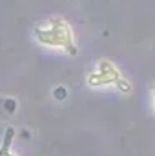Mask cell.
Returning a JSON list of instances; mask_svg holds the SVG:
<instances>
[{
  "label": "cell",
  "mask_w": 155,
  "mask_h": 156,
  "mask_svg": "<svg viewBox=\"0 0 155 156\" xmlns=\"http://www.w3.org/2000/svg\"><path fill=\"white\" fill-rule=\"evenodd\" d=\"M35 37L40 44L44 45H51V47H62L66 49L70 55H77V47L73 44V35L70 26L60 20V18H53L49 22L47 27H37L35 29Z\"/></svg>",
  "instance_id": "obj_1"
},
{
  "label": "cell",
  "mask_w": 155,
  "mask_h": 156,
  "mask_svg": "<svg viewBox=\"0 0 155 156\" xmlns=\"http://www.w3.org/2000/svg\"><path fill=\"white\" fill-rule=\"evenodd\" d=\"M13 138H15V129H13V127H7V129H6V134H4V140H2V147H0V149H4V151H11Z\"/></svg>",
  "instance_id": "obj_2"
},
{
  "label": "cell",
  "mask_w": 155,
  "mask_h": 156,
  "mask_svg": "<svg viewBox=\"0 0 155 156\" xmlns=\"http://www.w3.org/2000/svg\"><path fill=\"white\" fill-rule=\"evenodd\" d=\"M53 96H55L57 100H64V98L68 96V91H66V87H62V85H60V87H57V89L53 91Z\"/></svg>",
  "instance_id": "obj_3"
},
{
  "label": "cell",
  "mask_w": 155,
  "mask_h": 156,
  "mask_svg": "<svg viewBox=\"0 0 155 156\" xmlns=\"http://www.w3.org/2000/svg\"><path fill=\"white\" fill-rule=\"evenodd\" d=\"M6 109H9V113L15 111V100H7L6 102Z\"/></svg>",
  "instance_id": "obj_4"
},
{
  "label": "cell",
  "mask_w": 155,
  "mask_h": 156,
  "mask_svg": "<svg viewBox=\"0 0 155 156\" xmlns=\"http://www.w3.org/2000/svg\"><path fill=\"white\" fill-rule=\"evenodd\" d=\"M0 156H17V154H13L11 151H4V149H0Z\"/></svg>",
  "instance_id": "obj_5"
}]
</instances>
